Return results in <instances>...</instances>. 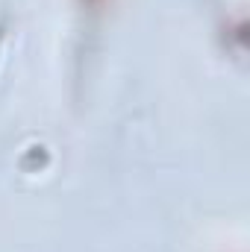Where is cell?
I'll use <instances>...</instances> for the list:
<instances>
[{"label":"cell","mask_w":250,"mask_h":252,"mask_svg":"<svg viewBox=\"0 0 250 252\" xmlns=\"http://www.w3.org/2000/svg\"><path fill=\"white\" fill-rule=\"evenodd\" d=\"M80 3H83L85 9H100V6H106L109 0H80Z\"/></svg>","instance_id":"6da1fadb"}]
</instances>
